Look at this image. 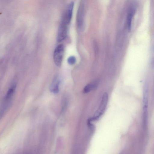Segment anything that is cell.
<instances>
[{
    "mask_svg": "<svg viewBox=\"0 0 154 154\" xmlns=\"http://www.w3.org/2000/svg\"><path fill=\"white\" fill-rule=\"evenodd\" d=\"M69 24L63 18L59 26L57 37V40L60 42L64 40L66 36L67 31V26Z\"/></svg>",
    "mask_w": 154,
    "mask_h": 154,
    "instance_id": "cell-3",
    "label": "cell"
},
{
    "mask_svg": "<svg viewBox=\"0 0 154 154\" xmlns=\"http://www.w3.org/2000/svg\"><path fill=\"white\" fill-rule=\"evenodd\" d=\"M16 85L12 86L8 91L5 97V100L6 101L8 100L12 97L15 91Z\"/></svg>",
    "mask_w": 154,
    "mask_h": 154,
    "instance_id": "cell-7",
    "label": "cell"
},
{
    "mask_svg": "<svg viewBox=\"0 0 154 154\" xmlns=\"http://www.w3.org/2000/svg\"><path fill=\"white\" fill-rule=\"evenodd\" d=\"M96 85L93 83L88 84L86 85L83 89L84 93H88L94 89Z\"/></svg>",
    "mask_w": 154,
    "mask_h": 154,
    "instance_id": "cell-9",
    "label": "cell"
},
{
    "mask_svg": "<svg viewBox=\"0 0 154 154\" xmlns=\"http://www.w3.org/2000/svg\"><path fill=\"white\" fill-rule=\"evenodd\" d=\"M64 51V46L62 44L58 45L55 49L54 53V60L56 65L60 66L63 58Z\"/></svg>",
    "mask_w": 154,
    "mask_h": 154,
    "instance_id": "cell-2",
    "label": "cell"
},
{
    "mask_svg": "<svg viewBox=\"0 0 154 154\" xmlns=\"http://www.w3.org/2000/svg\"><path fill=\"white\" fill-rule=\"evenodd\" d=\"M83 7H81V6L80 7L79 9V12L78 16V24L79 27H81L82 24V22H83L82 21V15L83 13Z\"/></svg>",
    "mask_w": 154,
    "mask_h": 154,
    "instance_id": "cell-8",
    "label": "cell"
},
{
    "mask_svg": "<svg viewBox=\"0 0 154 154\" xmlns=\"http://www.w3.org/2000/svg\"><path fill=\"white\" fill-rule=\"evenodd\" d=\"M108 95L107 93H105L102 97L99 106L92 118L88 120V122L95 121L98 119L104 112L106 107L108 101Z\"/></svg>",
    "mask_w": 154,
    "mask_h": 154,
    "instance_id": "cell-1",
    "label": "cell"
},
{
    "mask_svg": "<svg viewBox=\"0 0 154 154\" xmlns=\"http://www.w3.org/2000/svg\"><path fill=\"white\" fill-rule=\"evenodd\" d=\"M72 154H80L79 147L78 146H75Z\"/></svg>",
    "mask_w": 154,
    "mask_h": 154,
    "instance_id": "cell-11",
    "label": "cell"
},
{
    "mask_svg": "<svg viewBox=\"0 0 154 154\" xmlns=\"http://www.w3.org/2000/svg\"><path fill=\"white\" fill-rule=\"evenodd\" d=\"M4 113V111L2 110H0V120L2 118L3 114Z\"/></svg>",
    "mask_w": 154,
    "mask_h": 154,
    "instance_id": "cell-12",
    "label": "cell"
},
{
    "mask_svg": "<svg viewBox=\"0 0 154 154\" xmlns=\"http://www.w3.org/2000/svg\"><path fill=\"white\" fill-rule=\"evenodd\" d=\"M67 61L69 64L73 65L75 63V57L74 56H70L68 58Z\"/></svg>",
    "mask_w": 154,
    "mask_h": 154,
    "instance_id": "cell-10",
    "label": "cell"
},
{
    "mask_svg": "<svg viewBox=\"0 0 154 154\" xmlns=\"http://www.w3.org/2000/svg\"><path fill=\"white\" fill-rule=\"evenodd\" d=\"M74 3L73 2H71L69 5L66 12L63 18L69 24L70 22L72 14V11Z\"/></svg>",
    "mask_w": 154,
    "mask_h": 154,
    "instance_id": "cell-4",
    "label": "cell"
},
{
    "mask_svg": "<svg viewBox=\"0 0 154 154\" xmlns=\"http://www.w3.org/2000/svg\"><path fill=\"white\" fill-rule=\"evenodd\" d=\"M60 83V81L59 79L57 77L55 78L50 87V90L51 91L54 93H57L59 90Z\"/></svg>",
    "mask_w": 154,
    "mask_h": 154,
    "instance_id": "cell-5",
    "label": "cell"
},
{
    "mask_svg": "<svg viewBox=\"0 0 154 154\" xmlns=\"http://www.w3.org/2000/svg\"><path fill=\"white\" fill-rule=\"evenodd\" d=\"M134 10H132L128 13L127 16V28L129 31H130L131 30L132 18L134 14Z\"/></svg>",
    "mask_w": 154,
    "mask_h": 154,
    "instance_id": "cell-6",
    "label": "cell"
}]
</instances>
